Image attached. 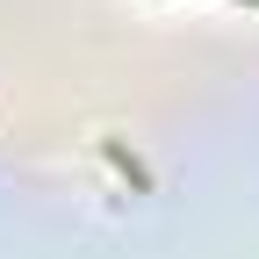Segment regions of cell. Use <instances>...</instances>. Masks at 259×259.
Here are the masks:
<instances>
[{"label": "cell", "mask_w": 259, "mask_h": 259, "mask_svg": "<svg viewBox=\"0 0 259 259\" xmlns=\"http://www.w3.org/2000/svg\"><path fill=\"white\" fill-rule=\"evenodd\" d=\"M101 151H108V158H115V166H122V173H130V187H151V173H144V166H137V151H130V144H122V137H108V144H101Z\"/></svg>", "instance_id": "obj_1"}]
</instances>
